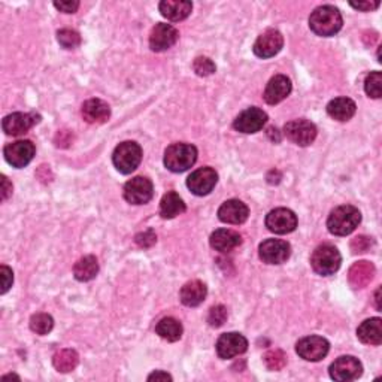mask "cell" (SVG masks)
I'll return each instance as SVG.
<instances>
[{
	"mask_svg": "<svg viewBox=\"0 0 382 382\" xmlns=\"http://www.w3.org/2000/svg\"><path fill=\"white\" fill-rule=\"evenodd\" d=\"M344 20L337 8L332 5L318 6L309 16V27L318 36H335L342 29Z\"/></svg>",
	"mask_w": 382,
	"mask_h": 382,
	"instance_id": "obj_1",
	"label": "cell"
},
{
	"mask_svg": "<svg viewBox=\"0 0 382 382\" xmlns=\"http://www.w3.org/2000/svg\"><path fill=\"white\" fill-rule=\"evenodd\" d=\"M361 223V212L353 205H342L332 211L327 219L329 232L335 236H348Z\"/></svg>",
	"mask_w": 382,
	"mask_h": 382,
	"instance_id": "obj_2",
	"label": "cell"
},
{
	"mask_svg": "<svg viewBox=\"0 0 382 382\" xmlns=\"http://www.w3.org/2000/svg\"><path fill=\"white\" fill-rule=\"evenodd\" d=\"M198 160V148L191 143H172L165 151V166L167 171L174 174H181L189 171Z\"/></svg>",
	"mask_w": 382,
	"mask_h": 382,
	"instance_id": "obj_3",
	"label": "cell"
},
{
	"mask_svg": "<svg viewBox=\"0 0 382 382\" xmlns=\"http://www.w3.org/2000/svg\"><path fill=\"white\" fill-rule=\"evenodd\" d=\"M142 161V148L139 143L126 141L114 150L112 163L115 169L123 175H129L139 167Z\"/></svg>",
	"mask_w": 382,
	"mask_h": 382,
	"instance_id": "obj_4",
	"label": "cell"
},
{
	"mask_svg": "<svg viewBox=\"0 0 382 382\" xmlns=\"http://www.w3.org/2000/svg\"><path fill=\"white\" fill-rule=\"evenodd\" d=\"M342 257L341 252L337 251L336 247L330 243L320 245L315 251L312 252L311 257V266L321 276L333 275L341 267Z\"/></svg>",
	"mask_w": 382,
	"mask_h": 382,
	"instance_id": "obj_5",
	"label": "cell"
},
{
	"mask_svg": "<svg viewBox=\"0 0 382 382\" xmlns=\"http://www.w3.org/2000/svg\"><path fill=\"white\" fill-rule=\"evenodd\" d=\"M154 196V185L145 176H134L124 185V199L132 205H145Z\"/></svg>",
	"mask_w": 382,
	"mask_h": 382,
	"instance_id": "obj_6",
	"label": "cell"
},
{
	"mask_svg": "<svg viewBox=\"0 0 382 382\" xmlns=\"http://www.w3.org/2000/svg\"><path fill=\"white\" fill-rule=\"evenodd\" d=\"M284 134L288 141L299 147H309L317 138V127L313 123L300 118V120H293L287 123L284 127Z\"/></svg>",
	"mask_w": 382,
	"mask_h": 382,
	"instance_id": "obj_7",
	"label": "cell"
},
{
	"mask_svg": "<svg viewBox=\"0 0 382 382\" xmlns=\"http://www.w3.org/2000/svg\"><path fill=\"white\" fill-rule=\"evenodd\" d=\"M330 350L327 339L321 336H308L300 339L296 345V353L307 361H320L326 357Z\"/></svg>",
	"mask_w": 382,
	"mask_h": 382,
	"instance_id": "obj_8",
	"label": "cell"
},
{
	"mask_svg": "<svg viewBox=\"0 0 382 382\" xmlns=\"http://www.w3.org/2000/svg\"><path fill=\"white\" fill-rule=\"evenodd\" d=\"M36 148L32 141H16L12 143H8L3 150L5 160L12 167L21 169L27 166L35 157Z\"/></svg>",
	"mask_w": 382,
	"mask_h": 382,
	"instance_id": "obj_9",
	"label": "cell"
},
{
	"mask_svg": "<svg viewBox=\"0 0 382 382\" xmlns=\"http://www.w3.org/2000/svg\"><path fill=\"white\" fill-rule=\"evenodd\" d=\"M218 174L212 167H200L187 178V187L196 196H206L215 189Z\"/></svg>",
	"mask_w": 382,
	"mask_h": 382,
	"instance_id": "obj_10",
	"label": "cell"
},
{
	"mask_svg": "<svg viewBox=\"0 0 382 382\" xmlns=\"http://www.w3.org/2000/svg\"><path fill=\"white\" fill-rule=\"evenodd\" d=\"M259 256L267 265H281L290 259L291 247L281 239H266L260 243Z\"/></svg>",
	"mask_w": 382,
	"mask_h": 382,
	"instance_id": "obj_11",
	"label": "cell"
},
{
	"mask_svg": "<svg viewBox=\"0 0 382 382\" xmlns=\"http://www.w3.org/2000/svg\"><path fill=\"white\" fill-rule=\"evenodd\" d=\"M266 123H267V114L263 111V109L252 106L245 109L243 112H241L236 117L233 127L237 132L251 134V133L260 132L263 127L266 126Z\"/></svg>",
	"mask_w": 382,
	"mask_h": 382,
	"instance_id": "obj_12",
	"label": "cell"
},
{
	"mask_svg": "<svg viewBox=\"0 0 382 382\" xmlns=\"http://www.w3.org/2000/svg\"><path fill=\"white\" fill-rule=\"evenodd\" d=\"M330 377L335 381H354L363 373V364L353 355H342L330 364Z\"/></svg>",
	"mask_w": 382,
	"mask_h": 382,
	"instance_id": "obj_13",
	"label": "cell"
},
{
	"mask_svg": "<svg viewBox=\"0 0 382 382\" xmlns=\"http://www.w3.org/2000/svg\"><path fill=\"white\" fill-rule=\"evenodd\" d=\"M266 227L275 235L291 233L297 227V217L291 209L276 208L267 214Z\"/></svg>",
	"mask_w": 382,
	"mask_h": 382,
	"instance_id": "obj_14",
	"label": "cell"
},
{
	"mask_svg": "<svg viewBox=\"0 0 382 382\" xmlns=\"http://www.w3.org/2000/svg\"><path fill=\"white\" fill-rule=\"evenodd\" d=\"M215 348L219 359L228 360L247 351L248 341L247 337L242 336L241 333H235V332L224 333L218 337Z\"/></svg>",
	"mask_w": 382,
	"mask_h": 382,
	"instance_id": "obj_15",
	"label": "cell"
},
{
	"mask_svg": "<svg viewBox=\"0 0 382 382\" xmlns=\"http://www.w3.org/2000/svg\"><path fill=\"white\" fill-rule=\"evenodd\" d=\"M178 39H180V32L174 25L166 23H158L154 25L150 35V48L156 53H163L169 48H172Z\"/></svg>",
	"mask_w": 382,
	"mask_h": 382,
	"instance_id": "obj_16",
	"label": "cell"
},
{
	"mask_svg": "<svg viewBox=\"0 0 382 382\" xmlns=\"http://www.w3.org/2000/svg\"><path fill=\"white\" fill-rule=\"evenodd\" d=\"M284 47V38L281 33L275 29H269L263 32L261 35L254 42L252 51L260 58L275 57Z\"/></svg>",
	"mask_w": 382,
	"mask_h": 382,
	"instance_id": "obj_17",
	"label": "cell"
},
{
	"mask_svg": "<svg viewBox=\"0 0 382 382\" xmlns=\"http://www.w3.org/2000/svg\"><path fill=\"white\" fill-rule=\"evenodd\" d=\"M40 121V117L38 114H24V112H14L6 115L2 121V129L8 136H21L27 133L33 126Z\"/></svg>",
	"mask_w": 382,
	"mask_h": 382,
	"instance_id": "obj_18",
	"label": "cell"
},
{
	"mask_svg": "<svg viewBox=\"0 0 382 382\" xmlns=\"http://www.w3.org/2000/svg\"><path fill=\"white\" fill-rule=\"evenodd\" d=\"M291 88L293 86L290 78H287L285 75H275L274 78L267 82L263 99H265L267 105H278L290 96Z\"/></svg>",
	"mask_w": 382,
	"mask_h": 382,
	"instance_id": "obj_19",
	"label": "cell"
},
{
	"mask_svg": "<svg viewBox=\"0 0 382 382\" xmlns=\"http://www.w3.org/2000/svg\"><path fill=\"white\" fill-rule=\"evenodd\" d=\"M250 209L243 202L230 199L218 209V218L226 224H243L248 219Z\"/></svg>",
	"mask_w": 382,
	"mask_h": 382,
	"instance_id": "obj_20",
	"label": "cell"
},
{
	"mask_svg": "<svg viewBox=\"0 0 382 382\" xmlns=\"http://www.w3.org/2000/svg\"><path fill=\"white\" fill-rule=\"evenodd\" d=\"M211 247L218 252H230L242 243V236L230 228H218L211 235Z\"/></svg>",
	"mask_w": 382,
	"mask_h": 382,
	"instance_id": "obj_21",
	"label": "cell"
},
{
	"mask_svg": "<svg viewBox=\"0 0 382 382\" xmlns=\"http://www.w3.org/2000/svg\"><path fill=\"white\" fill-rule=\"evenodd\" d=\"M82 118L90 124H104L111 117V108L100 99H90L82 105Z\"/></svg>",
	"mask_w": 382,
	"mask_h": 382,
	"instance_id": "obj_22",
	"label": "cell"
},
{
	"mask_svg": "<svg viewBox=\"0 0 382 382\" xmlns=\"http://www.w3.org/2000/svg\"><path fill=\"white\" fill-rule=\"evenodd\" d=\"M158 10L169 21H182L193 11V3L189 0H163Z\"/></svg>",
	"mask_w": 382,
	"mask_h": 382,
	"instance_id": "obj_23",
	"label": "cell"
},
{
	"mask_svg": "<svg viewBox=\"0 0 382 382\" xmlns=\"http://www.w3.org/2000/svg\"><path fill=\"white\" fill-rule=\"evenodd\" d=\"M206 294H208L206 285L203 284L202 281H198V279H194V281L187 283L181 288L180 299H181L182 305H185V307L196 308V307H199L200 303L205 302Z\"/></svg>",
	"mask_w": 382,
	"mask_h": 382,
	"instance_id": "obj_24",
	"label": "cell"
},
{
	"mask_svg": "<svg viewBox=\"0 0 382 382\" xmlns=\"http://www.w3.org/2000/svg\"><path fill=\"white\" fill-rule=\"evenodd\" d=\"M357 111V105L350 97H337L333 99L327 105V114L336 121H348L355 115Z\"/></svg>",
	"mask_w": 382,
	"mask_h": 382,
	"instance_id": "obj_25",
	"label": "cell"
},
{
	"mask_svg": "<svg viewBox=\"0 0 382 382\" xmlns=\"http://www.w3.org/2000/svg\"><path fill=\"white\" fill-rule=\"evenodd\" d=\"M357 337L366 345L378 346L382 344V320L370 318L363 321L357 329Z\"/></svg>",
	"mask_w": 382,
	"mask_h": 382,
	"instance_id": "obj_26",
	"label": "cell"
},
{
	"mask_svg": "<svg viewBox=\"0 0 382 382\" xmlns=\"http://www.w3.org/2000/svg\"><path fill=\"white\" fill-rule=\"evenodd\" d=\"M187 206L181 196L175 191H167L160 202V215L165 219H174L178 215H182Z\"/></svg>",
	"mask_w": 382,
	"mask_h": 382,
	"instance_id": "obj_27",
	"label": "cell"
},
{
	"mask_svg": "<svg viewBox=\"0 0 382 382\" xmlns=\"http://www.w3.org/2000/svg\"><path fill=\"white\" fill-rule=\"evenodd\" d=\"M373 275H375V267H373L372 263L357 261L351 266L348 278H350V283L353 287L364 288L372 281Z\"/></svg>",
	"mask_w": 382,
	"mask_h": 382,
	"instance_id": "obj_28",
	"label": "cell"
},
{
	"mask_svg": "<svg viewBox=\"0 0 382 382\" xmlns=\"http://www.w3.org/2000/svg\"><path fill=\"white\" fill-rule=\"evenodd\" d=\"M182 332H184L182 324L174 317H166L163 320H160L156 326V333L167 342L180 341L182 337Z\"/></svg>",
	"mask_w": 382,
	"mask_h": 382,
	"instance_id": "obj_29",
	"label": "cell"
},
{
	"mask_svg": "<svg viewBox=\"0 0 382 382\" xmlns=\"http://www.w3.org/2000/svg\"><path fill=\"white\" fill-rule=\"evenodd\" d=\"M99 274V261L95 256H86L76 261L73 266V275L80 283H87L95 279Z\"/></svg>",
	"mask_w": 382,
	"mask_h": 382,
	"instance_id": "obj_30",
	"label": "cell"
},
{
	"mask_svg": "<svg viewBox=\"0 0 382 382\" xmlns=\"http://www.w3.org/2000/svg\"><path fill=\"white\" fill-rule=\"evenodd\" d=\"M78 363H80V355L75 350L58 351L53 359L54 368L62 373H69V372L75 370L76 366H78Z\"/></svg>",
	"mask_w": 382,
	"mask_h": 382,
	"instance_id": "obj_31",
	"label": "cell"
},
{
	"mask_svg": "<svg viewBox=\"0 0 382 382\" xmlns=\"http://www.w3.org/2000/svg\"><path fill=\"white\" fill-rule=\"evenodd\" d=\"M53 327H54V320L45 312L35 313V315H32L30 318V329L32 332L36 335L45 336L53 330Z\"/></svg>",
	"mask_w": 382,
	"mask_h": 382,
	"instance_id": "obj_32",
	"label": "cell"
},
{
	"mask_svg": "<svg viewBox=\"0 0 382 382\" xmlns=\"http://www.w3.org/2000/svg\"><path fill=\"white\" fill-rule=\"evenodd\" d=\"M364 90L366 95L372 99H379L382 95V75L381 72L375 71L368 75L366 81H364Z\"/></svg>",
	"mask_w": 382,
	"mask_h": 382,
	"instance_id": "obj_33",
	"label": "cell"
},
{
	"mask_svg": "<svg viewBox=\"0 0 382 382\" xmlns=\"http://www.w3.org/2000/svg\"><path fill=\"white\" fill-rule=\"evenodd\" d=\"M57 40L66 49H75L81 44L80 33L72 29H62L57 32Z\"/></svg>",
	"mask_w": 382,
	"mask_h": 382,
	"instance_id": "obj_34",
	"label": "cell"
},
{
	"mask_svg": "<svg viewBox=\"0 0 382 382\" xmlns=\"http://www.w3.org/2000/svg\"><path fill=\"white\" fill-rule=\"evenodd\" d=\"M265 364L269 370H281L287 364V355L281 350H272L265 354Z\"/></svg>",
	"mask_w": 382,
	"mask_h": 382,
	"instance_id": "obj_35",
	"label": "cell"
},
{
	"mask_svg": "<svg viewBox=\"0 0 382 382\" xmlns=\"http://www.w3.org/2000/svg\"><path fill=\"white\" fill-rule=\"evenodd\" d=\"M227 321V309L223 305H217V307H212L208 313V322L211 327H222L224 322Z\"/></svg>",
	"mask_w": 382,
	"mask_h": 382,
	"instance_id": "obj_36",
	"label": "cell"
},
{
	"mask_svg": "<svg viewBox=\"0 0 382 382\" xmlns=\"http://www.w3.org/2000/svg\"><path fill=\"white\" fill-rule=\"evenodd\" d=\"M193 69L199 76H209L217 71V66L208 57H198L193 63Z\"/></svg>",
	"mask_w": 382,
	"mask_h": 382,
	"instance_id": "obj_37",
	"label": "cell"
},
{
	"mask_svg": "<svg viewBox=\"0 0 382 382\" xmlns=\"http://www.w3.org/2000/svg\"><path fill=\"white\" fill-rule=\"evenodd\" d=\"M372 245H373L372 237L357 236V237H354L351 242V250L354 254H363V252H368Z\"/></svg>",
	"mask_w": 382,
	"mask_h": 382,
	"instance_id": "obj_38",
	"label": "cell"
},
{
	"mask_svg": "<svg viewBox=\"0 0 382 382\" xmlns=\"http://www.w3.org/2000/svg\"><path fill=\"white\" fill-rule=\"evenodd\" d=\"M156 242H157V236L152 230H147L136 236V243H138L141 248H150Z\"/></svg>",
	"mask_w": 382,
	"mask_h": 382,
	"instance_id": "obj_39",
	"label": "cell"
},
{
	"mask_svg": "<svg viewBox=\"0 0 382 382\" xmlns=\"http://www.w3.org/2000/svg\"><path fill=\"white\" fill-rule=\"evenodd\" d=\"M0 278H2V288H0V293L5 294L12 287L14 283L12 270L8 266H2L0 267Z\"/></svg>",
	"mask_w": 382,
	"mask_h": 382,
	"instance_id": "obj_40",
	"label": "cell"
},
{
	"mask_svg": "<svg viewBox=\"0 0 382 382\" xmlns=\"http://www.w3.org/2000/svg\"><path fill=\"white\" fill-rule=\"evenodd\" d=\"M54 6L58 11H62L64 14H75L78 11L80 2H76V0H69V2H54Z\"/></svg>",
	"mask_w": 382,
	"mask_h": 382,
	"instance_id": "obj_41",
	"label": "cell"
},
{
	"mask_svg": "<svg viewBox=\"0 0 382 382\" xmlns=\"http://www.w3.org/2000/svg\"><path fill=\"white\" fill-rule=\"evenodd\" d=\"M350 5L354 8V10H359V11H363V12H369V11H373V10H378L379 8V2L378 0H375V2H350Z\"/></svg>",
	"mask_w": 382,
	"mask_h": 382,
	"instance_id": "obj_42",
	"label": "cell"
},
{
	"mask_svg": "<svg viewBox=\"0 0 382 382\" xmlns=\"http://www.w3.org/2000/svg\"><path fill=\"white\" fill-rule=\"evenodd\" d=\"M12 194V184L6 176H2V200H6Z\"/></svg>",
	"mask_w": 382,
	"mask_h": 382,
	"instance_id": "obj_43",
	"label": "cell"
},
{
	"mask_svg": "<svg viewBox=\"0 0 382 382\" xmlns=\"http://www.w3.org/2000/svg\"><path fill=\"white\" fill-rule=\"evenodd\" d=\"M148 381H172V377L163 370H157L154 373H151L148 377Z\"/></svg>",
	"mask_w": 382,
	"mask_h": 382,
	"instance_id": "obj_44",
	"label": "cell"
},
{
	"mask_svg": "<svg viewBox=\"0 0 382 382\" xmlns=\"http://www.w3.org/2000/svg\"><path fill=\"white\" fill-rule=\"evenodd\" d=\"M379 294H381V288H378L377 293H375V302H377V309H378V311H381V303H379L381 297H379Z\"/></svg>",
	"mask_w": 382,
	"mask_h": 382,
	"instance_id": "obj_45",
	"label": "cell"
}]
</instances>
